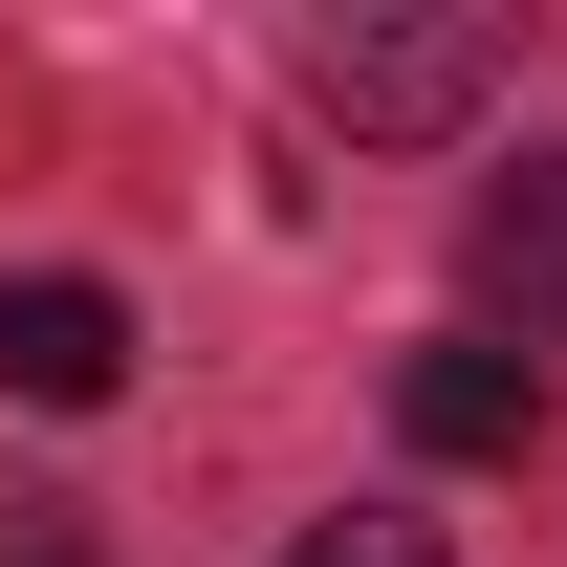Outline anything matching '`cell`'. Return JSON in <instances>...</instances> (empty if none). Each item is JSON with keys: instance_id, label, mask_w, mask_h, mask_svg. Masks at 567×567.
<instances>
[{"instance_id": "7a4b0ae2", "label": "cell", "mask_w": 567, "mask_h": 567, "mask_svg": "<svg viewBox=\"0 0 567 567\" xmlns=\"http://www.w3.org/2000/svg\"><path fill=\"white\" fill-rule=\"evenodd\" d=\"M0 393L22 415H110L132 393V306L110 284H0Z\"/></svg>"}, {"instance_id": "3957f363", "label": "cell", "mask_w": 567, "mask_h": 567, "mask_svg": "<svg viewBox=\"0 0 567 567\" xmlns=\"http://www.w3.org/2000/svg\"><path fill=\"white\" fill-rule=\"evenodd\" d=\"M393 415H415V458H524L546 371L502 350V328H458V350H415V393H393Z\"/></svg>"}, {"instance_id": "6da1fadb", "label": "cell", "mask_w": 567, "mask_h": 567, "mask_svg": "<svg viewBox=\"0 0 567 567\" xmlns=\"http://www.w3.org/2000/svg\"><path fill=\"white\" fill-rule=\"evenodd\" d=\"M306 87H328L350 132H458V110L502 87V22H328Z\"/></svg>"}, {"instance_id": "5b68a950", "label": "cell", "mask_w": 567, "mask_h": 567, "mask_svg": "<svg viewBox=\"0 0 567 567\" xmlns=\"http://www.w3.org/2000/svg\"><path fill=\"white\" fill-rule=\"evenodd\" d=\"M306 567H436V524H328Z\"/></svg>"}, {"instance_id": "277c9868", "label": "cell", "mask_w": 567, "mask_h": 567, "mask_svg": "<svg viewBox=\"0 0 567 567\" xmlns=\"http://www.w3.org/2000/svg\"><path fill=\"white\" fill-rule=\"evenodd\" d=\"M481 284L524 306V328H567V175H524V197H481Z\"/></svg>"}, {"instance_id": "8992f818", "label": "cell", "mask_w": 567, "mask_h": 567, "mask_svg": "<svg viewBox=\"0 0 567 567\" xmlns=\"http://www.w3.org/2000/svg\"><path fill=\"white\" fill-rule=\"evenodd\" d=\"M0 567H87V524H22V546H0Z\"/></svg>"}]
</instances>
